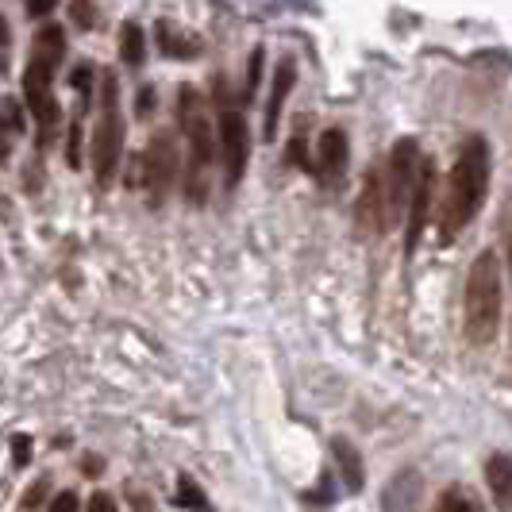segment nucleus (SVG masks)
Returning a JSON list of instances; mask_svg holds the SVG:
<instances>
[{"label":"nucleus","mask_w":512,"mask_h":512,"mask_svg":"<svg viewBox=\"0 0 512 512\" xmlns=\"http://www.w3.org/2000/svg\"><path fill=\"white\" fill-rule=\"evenodd\" d=\"M355 220L362 231L370 235H382L389 228V197H385V170L382 166H370V174L362 181V193L355 201Z\"/></svg>","instance_id":"8"},{"label":"nucleus","mask_w":512,"mask_h":512,"mask_svg":"<svg viewBox=\"0 0 512 512\" xmlns=\"http://www.w3.org/2000/svg\"><path fill=\"white\" fill-rule=\"evenodd\" d=\"M70 12H74L77 24H85V31H89V24H93V8H89V4H74Z\"/></svg>","instance_id":"27"},{"label":"nucleus","mask_w":512,"mask_h":512,"mask_svg":"<svg viewBox=\"0 0 512 512\" xmlns=\"http://www.w3.org/2000/svg\"><path fill=\"white\" fill-rule=\"evenodd\" d=\"M420 147L416 139H401L393 151H389V162H385V197H389V228L405 220L409 212V201L416 193V181H420Z\"/></svg>","instance_id":"5"},{"label":"nucleus","mask_w":512,"mask_h":512,"mask_svg":"<svg viewBox=\"0 0 512 512\" xmlns=\"http://www.w3.org/2000/svg\"><path fill=\"white\" fill-rule=\"evenodd\" d=\"M27 12H31V16H47V12H51V4H27Z\"/></svg>","instance_id":"28"},{"label":"nucleus","mask_w":512,"mask_h":512,"mask_svg":"<svg viewBox=\"0 0 512 512\" xmlns=\"http://www.w3.org/2000/svg\"><path fill=\"white\" fill-rule=\"evenodd\" d=\"M432 193H436V166L432 162H424L420 166V181H416V193H412L409 201V224H405V251H416V243H420V235H424V224H428V212H432Z\"/></svg>","instance_id":"9"},{"label":"nucleus","mask_w":512,"mask_h":512,"mask_svg":"<svg viewBox=\"0 0 512 512\" xmlns=\"http://www.w3.org/2000/svg\"><path fill=\"white\" fill-rule=\"evenodd\" d=\"M178 112H181V131H185V143H189V166H185V197L193 205H201L208 197V162H212V128H208L205 116V97L193 89V85H181L178 97Z\"/></svg>","instance_id":"3"},{"label":"nucleus","mask_w":512,"mask_h":512,"mask_svg":"<svg viewBox=\"0 0 512 512\" xmlns=\"http://www.w3.org/2000/svg\"><path fill=\"white\" fill-rule=\"evenodd\" d=\"M509 266H512V239H509Z\"/></svg>","instance_id":"30"},{"label":"nucleus","mask_w":512,"mask_h":512,"mask_svg":"<svg viewBox=\"0 0 512 512\" xmlns=\"http://www.w3.org/2000/svg\"><path fill=\"white\" fill-rule=\"evenodd\" d=\"M4 43H8V35H4V24H0V47H4Z\"/></svg>","instance_id":"29"},{"label":"nucleus","mask_w":512,"mask_h":512,"mask_svg":"<svg viewBox=\"0 0 512 512\" xmlns=\"http://www.w3.org/2000/svg\"><path fill=\"white\" fill-rule=\"evenodd\" d=\"M436 512H474V505H470L462 493H455V489H451V493H443V497H439Z\"/></svg>","instance_id":"20"},{"label":"nucleus","mask_w":512,"mask_h":512,"mask_svg":"<svg viewBox=\"0 0 512 512\" xmlns=\"http://www.w3.org/2000/svg\"><path fill=\"white\" fill-rule=\"evenodd\" d=\"M62 54H66V35H62V27L47 24L39 35H35V43H31V62L27 66H35V70H43V74H51L62 66Z\"/></svg>","instance_id":"12"},{"label":"nucleus","mask_w":512,"mask_h":512,"mask_svg":"<svg viewBox=\"0 0 512 512\" xmlns=\"http://www.w3.org/2000/svg\"><path fill=\"white\" fill-rule=\"evenodd\" d=\"M293 81H297V66L285 58L282 66H278V74H274V85H270V104H266V128H262V135H266V143L278 135V120H282V104L285 97H289V89H293Z\"/></svg>","instance_id":"14"},{"label":"nucleus","mask_w":512,"mask_h":512,"mask_svg":"<svg viewBox=\"0 0 512 512\" xmlns=\"http://www.w3.org/2000/svg\"><path fill=\"white\" fill-rule=\"evenodd\" d=\"M489 189V143L482 135H470L462 143L455 170L447 178V197H443V212H439V239L451 243L482 208Z\"/></svg>","instance_id":"1"},{"label":"nucleus","mask_w":512,"mask_h":512,"mask_svg":"<svg viewBox=\"0 0 512 512\" xmlns=\"http://www.w3.org/2000/svg\"><path fill=\"white\" fill-rule=\"evenodd\" d=\"M289 162H293V166H301V170H312V162H308V154H305V139H301V135H293V143H289Z\"/></svg>","instance_id":"22"},{"label":"nucleus","mask_w":512,"mask_h":512,"mask_svg":"<svg viewBox=\"0 0 512 512\" xmlns=\"http://www.w3.org/2000/svg\"><path fill=\"white\" fill-rule=\"evenodd\" d=\"M174 151H170V135L162 131V135H154L151 151L143 158V178L151 185V197L154 201H162V193L170 189V181H174Z\"/></svg>","instance_id":"10"},{"label":"nucleus","mask_w":512,"mask_h":512,"mask_svg":"<svg viewBox=\"0 0 512 512\" xmlns=\"http://www.w3.org/2000/svg\"><path fill=\"white\" fill-rule=\"evenodd\" d=\"M486 478H489V489H493V501L501 505V509H509L512 505V455H493L486 462Z\"/></svg>","instance_id":"15"},{"label":"nucleus","mask_w":512,"mask_h":512,"mask_svg":"<svg viewBox=\"0 0 512 512\" xmlns=\"http://www.w3.org/2000/svg\"><path fill=\"white\" fill-rule=\"evenodd\" d=\"M120 54H124V62H128V66H139V62H143L147 43H143V27L139 24L124 27V35H120Z\"/></svg>","instance_id":"18"},{"label":"nucleus","mask_w":512,"mask_h":512,"mask_svg":"<svg viewBox=\"0 0 512 512\" xmlns=\"http://www.w3.org/2000/svg\"><path fill=\"white\" fill-rule=\"evenodd\" d=\"M351 147H347V135L339 128L324 131L320 135V178H324V185H332V189H339L343 185V174H347V158H351Z\"/></svg>","instance_id":"11"},{"label":"nucleus","mask_w":512,"mask_h":512,"mask_svg":"<svg viewBox=\"0 0 512 512\" xmlns=\"http://www.w3.org/2000/svg\"><path fill=\"white\" fill-rule=\"evenodd\" d=\"M466 335L474 347H489L501 328V262L493 251H482L466 278Z\"/></svg>","instance_id":"2"},{"label":"nucleus","mask_w":512,"mask_h":512,"mask_svg":"<svg viewBox=\"0 0 512 512\" xmlns=\"http://www.w3.org/2000/svg\"><path fill=\"white\" fill-rule=\"evenodd\" d=\"M12 455H16V466H27L31 462V439L27 436L12 439Z\"/></svg>","instance_id":"24"},{"label":"nucleus","mask_w":512,"mask_h":512,"mask_svg":"<svg viewBox=\"0 0 512 512\" xmlns=\"http://www.w3.org/2000/svg\"><path fill=\"white\" fill-rule=\"evenodd\" d=\"M24 128V120H20V108L12 101L0 104V162L8 158V151H12V135Z\"/></svg>","instance_id":"17"},{"label":"nucleus","mask_w":512,"mask_h":512,"mask_svg":"<svg viewBox=\"0 0 512 512\" xmlns=\"http://www.w3.org/2000/svg\"><path fill=\"white\" fill-rule=\"evenodd\" d=\"M420 493H424L420 474H416V470H401V474H397V478L385 486L382 505H385V512H416V505H420Z\"/></svg>","instance_id":"13"},{"label":"nucleus","mask_w":512,"mask_h":512,"mask_svg":"<svg viewBox=\"0 0 512 512\" xmlns=\"http://www.w3.org/2000/svg\"><path fill=\"white\" fill-rule=\"evenodd\" d=\"M77 509H81V505H77L74 493H58L51 501V512H77Z\"/></svg>","instance_id":"26"},{"label":"nucleus","mask_w":512,"mask_h":512,"mask_svg":"<svg viewBox=\"0 0 512 512\" xmlns=\"http://www.w3.org/2000/svg\"><path fill=\"white\" fill-rule=\"evenodd\" d=\"M332 451L335 459H339V470H343V482L351 493H359L362 489V462H359V451L347 443V439H332Z\"/></svg>","instance_id":"16"},{"label":"nucleus","mask_w":512,"mask_h":512,"mask_svg":"<svg viewBox=\"0 0 512 512\" xmlns=\"http://www.w3.org/2000/svg\"><path fill=\"white\" fill-rule=\"evenodd\" d=\"M220 154H224L228 185L235 189V185L243 181L247 158H251V131H247V120H243L235 108H224V112H220Z\"/></svg>","instance_id":"6"},{"label":"nucleus","mask_w":512,"mask_h":512,"mask_svg":"<svg viewBox=\"0 0 512 512\" xmlns=\"http://www.w3.org/2000/svg\"><path fill=\"white\" fill-rule=\"evenodd\" d=\"M47 486H51V482H47V478H39V482H35V486L27 489V497H24V509H39V505H43V497H47Z\"/></svg>","instance_id":"23"},{"label":"nucleus","mask_w":512,"mask_h":512,"mask_svg":"<svg viewBox=\"0 0 512 512\" xmlns=\"http://www.w3.org/2000/svg\"><path fill=\"white\" fill-rule=\"evenodd\" d=\"M24 101H27V108H31V116H35V124H39V147H47V139H51L54 128H58V120H62V108H58V101H54V93H51V74L27 66Z\"/></svg>","instance_id":"7"},{"label":"nucleus","mask_w":512,"mask_h":512,"mask_svg":"<svg viewBox=\"0 0 512 512\" xmlns=\"http://www.w3.org/2000/svg\"><path fill=\"white\" fill-rule=\"evenodd\" d=\"M158 35H162V51L166 54H178V58H193V54H197V43H185L170 24H162Z\"/></svg>","instance_id":"19"},{"label":"nucleus","mask_w":512,"mask_h":512,"mask_svg":"<svg viewBox=\"0 0 512 512\" xmlns=\"http://www.w3.org/2000/svg\"><path fill=\"white\" fill-rule=\"evenodd\" d=\"M181 505H189V509H205V497H201V493H197V486H193V482H189V478H181Z\"/></svg>","instance_id":"21"},{"label":"nucleus","mask_w":512,"mask_h":512,"mask_svg":"<svg viewBox=\"0 0 512 512\" xmlns=\"http://www.w3.org/2000/svg\"><path fill=\"white\" fill-rule=\"evenodd\" d=\"M124 154V116H120V85L116 77L104 74L101 81V120H97V135H93V174L101 185L112 181L116 166Z\"/></svg>","instance_id":"4"},{"label":"nucleus","mask_w":512,"mask_h":512,"mask_svg":"<svg viewBox=\"0 0 512 512\" xmlns=\"http://www.w3.org/2000/svg\"><path fill=\"white\" fill-rule=\"evenodd\" d=\"M85 512H116V501H112L108 493H93V497H89V509Z\"/></svg>","instance_id":"25"}]
</instances>
